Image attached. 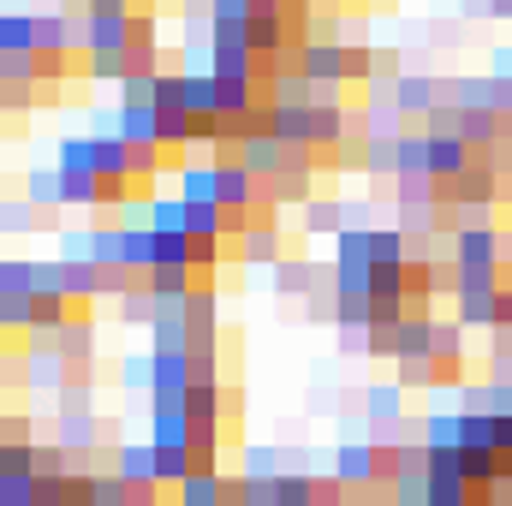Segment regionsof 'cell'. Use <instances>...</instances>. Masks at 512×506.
<instances>
[{
    "instance_id": "1",
    "label": "cell",
    "mask_w": 512,
    "mask_h": 506,
    "mask_svg": "<svg viewBox=\"0 0 512 506\" xmlns=\"http://www.w3.org/2000/svg\"><path fill=\"white\" fill-rule=\"evenodd\" d=\"M387 114H399V120H429V108L441 102V84L429 78V72H399V78H387Z\"/></svg>"
},
{
    "instance_id": "2",
    "label": "cell",
    "mask_w": 512,
    "mask_h": 506,
    "mask_svg": "<svg viewBox=\"0 0 512 506\" xmlns=\"http://www.w3.org/2000/svg\"><path fill=\"white\" fill-rule=\"evenodd\" d=\"M334 477H340L352 495L382 489V447H376V441H346L340 459H334Z\"/></svg>"
},
{
    "instance_id": "3",
    "label": "cell",
    "mask_w": 512,
    "mask_h": 506,
    "mask_svg": "<svg viewBox=\"0 0 512 506\" xmlns=\"http://www.w3.org/2000/svg\"><path fill=\"white\" fill-rule=\"evenodd\" d=\"M197 423L185 417V405H149V447L155 453H191Z\"/></svg>"
},
{
    "instance_id": "4",
    "label": "cell",
    "mask_w": 512,
    "mask_h": 506,
    "mask_svg": "<svg viewBox=\"0 0 512 506\" xmlns=\"http://www.w3.org/2000/svg\"><path fill=\"white\" fill-rule=\"evenodd\" d=\"M465 370V328L459 322H435V340H429V381H459Z\"/></svg>"
},
{
    "instance_id": "5",
    "label": "cell",
    "mask_w": 512,
    "mask_h": 506,
    "mask_svg": "<svg viewBox=\"0 0 512 506\" xmlns=\"http://www.w3.org/2000/svg\"><path fill=\"white\" fill-rule=\"evenodd\" d=\"M239 251H245V262H262V268L280 262V227H274V209L268 203L256 209V221L239 233Z\"/></svg>"
},
{
    "instance_id": "6",
    "label": "cell",
    "mask_w": 512,
    "mask_h": 506,
    "mask_svg": "<svg viewBox=\"0 0 512 506\" xmlns=\"http://www.w3.org/2000/svg\"><path fill=\"white\" fill-rule=\"evenodd\" d=\"M114 477L126 483L131 495H137V489H161V477H155V447H137V441H131V447H114Z\"/></svg>"
},
{
    "instance_id": "7",
    "label": "cell",
    "mask_w": 512,
    "mask_h": 506,
    "mask_svg": "<svg viewBox=\"0 0 512 506\" xmlns=\"http://www.w3.org/2000/svg\"><path fill=\"white\" fill-rule=\"evenodd\" d=\"M143 215H149L143 227H149L155 239H185V233H191V209H185L179 197H155V203H149Z\"/></svg>"
},
{
    "instance_id": "8",
    "label": "cell",
    "mask_w": 512,
    "mask_h": 506,
    "mask_svg": "<svg viewBox=\"0 0 512 506\" xmlns=\"http://www.w3.org/2000/svg\"><path fill=\"white\" fill-rule=\"evenodd\" d=\"M268 131H274L286 149H310V108H286V102H268Z\"/></svg>"
},
{
    "instance_id": "9",
    "label": "cell",
    "mask_w": 512,
    "mask_h": 506,
    "mask_svg": "<svg viewBox=\"0 0 512 506\" xmlns=\"http://www.w3.org/2000/svg\"><path fill=\"white\" fill-rule=\"evenodd\" d=\"M54 435H60L66 453H90V447H96V417H90V405H84V411H60V417H54Z\"/></svg>"
},
{
    "instance_id": "10",
    "label": "cell",
    "mask_w": 512,
    "mask_h": 506,
    "mask_svg": "<svg viewBox=\"0 0 512 506\" xmlns=\"http://www.w3.org/2000/svg\"><path fill=\"white\" fill-rule=\"evenodd\" d=\"M0 54H36V18L30 12H0Z\"/></svg>"
},
{
    "instance_id": "11",
    "label": "cell",
    "mask_w": 512,
    "mask_h": 506,
    "mask_svg": "<svg viewBox=\"0 0 512 506\" xmlns=\"http://www.w3.org/2000/svg\"><path fill=\"white\" fill-rule=\"evenodd\" d=\"M179 203H185V209H197V203H215V167H197V161H185V167H179Z\"/></svg>"
},
{
    "instance_id": "12",
    "label": "cell",
    "mask_w": 512,
    "mask_h": 506,
    "mask_svg": "<svg viewBox=\"0 0 512 506\" xmlns=\"http://www.w3.org/2000/svg\"><path fill=\"white\" fill-rule=\"evenodd\" d=\"M185 417H191L197 429H215V417H221V387H215V381H197V387L185 393Z\"/></svg>"
},
{
    "instance_id": "13",
    "label": "cell",
    "mask_w": 512,
    "mask_h": 506,
    "mask_svg": "<svg viewBox=\"0 0 512 506\" xmlns=\"http://www.w3.org/2000/svg\"><path fill=\"white\" fill-rule=\"evenodd\" d=\"M310 286H316V268H310V262H298V256H280V262H274V292L298 298V292H310Z\"/></svg>"
},
{
    "instance_id": "14",
    "label": "cell",
    "mask_w": 512,
    "mask_h": 506,
    "mask_svg": "<svg viewBox=\"0 0 512 506\" xmlns=\"http://www.w3.org/2000/svg\"><path fill=\"white\" fill-rule=\"evenodd\" d=\"M274 506H316V477L286 471V477L274 483Z\"/></svg>"
},
{
    "instance_id": "15",
    "label": "cell",
    "mask_w": 512,
    "mask_h": 506,
    "mask_svg": "<svg viewBox=\"0 0 512 506\" xmlns=\"http://www.w3.org/2000/svg\"><path fill=\"white\" fill-rule=\"evenodd\" d=\"M0 227H6V239H12V233H30V227H36V203H30V197H6V203H0Z\"/></svg>"
},
{
    "instance_id": "16",
    "label": "cell",
    "mask_w": 512,
    "mask_h": 506,
    "mask_svg": "<svg viewBox=\"0 0 512 506\" xmlns=\"http://www.w3.org/2000/svg\"><path fill=\"white\" fill-rule=\"evenodd\" d=\"M304 233H346V209H334V203H310L304 209Z\"/></svg>"
},
{
    "instance_id": "17",
    "label": "cell",
    "mask_w": 512,
    "mask_h": 506,
    "mask_svg": "<svg viewBox=\"0 0 512 506\" xmlns=\"http://www.w3.org/2000/svg\"><path fill=\"white\" fill-rule=\"evenodd\" d=\"M245 477H251V483H280V477H286L280 459H274V447H251V453H245Z\"/></svg>"
},
{
    "instance_id": "18",
    "label": "cell",
    "mask_w": 512,
    "mask_h": 506,
    "mask_svg": "<svg viewBox=\"0 0 512 506\" xmlns=\"http://www.w3.org/2000/svg\"><path fill=\"white\" fill-rule=\"evenodd\" d=\"M24 191H30V203H60V167H36L24 179Z\"/></svg>"
},
{
    "instance_id": "19",
    "label": "cell",
    "mask_w": 512,
    "mask_h": 506,
    "mask_svg": "<svg viewBox=\"0 0 512 506\" xmlns=\"http://www.w3.org/2000/svg\"><path fill=\"white\" fill-rule=\"evenodd\" d=\"M364 411H370L376 423H387V429L405 423V417H399V387H370V405H364Z\"/></svg>"
},
{
    "instance_id": "20",
    "label": "cell",
    "mask_w": 512,
    "mask_h": 506,
    "mask_svg": "<svg viewBox=\"0 0 512 506\" xmlns=\"http://www.w3.org/2000/svg\"><path fill=\"white\" fill-rule=\"evenodd\" d=\"M30 268H36L30 256H6L0 262V292H30Z\"/></svg>"
},
{
    "instance_id": "21",
    "label": "cell",
    "mask_w": 512,
    "mask_h": 506,
    "mask_svg": "<svg viewBox=\"0 0 512 506\" xmlns=\"http://www.w3.org/2000/svg\"><path fill=\"white\" fill-rule=\"evenodd\" d=\"M489 334H512V286L495 292V322H489Z\"/></svg>"
},
{
    "instance_id": "22",
    "label": "cell",
    "mask_w": 512,
    "mask_h": 506,
    "mask_svg": "<svg viewBox=\"0 0 512 506\" xmlns=\"http://www.w3.org/2000/svg\"><path fill=\"white\" fill-rule=\"evenodd\" d=\"M84 6H90V18H137L131 0H84Z\"/></svg>"
}]
</instances>
